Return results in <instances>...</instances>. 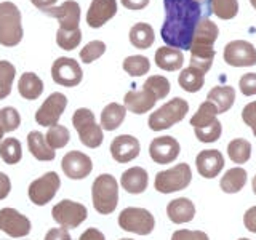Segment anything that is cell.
Wrapping results in <instances>:
<instances>
[{
	"instance_id": "cell-1",
	"label": "cell",
	"mask_w": 256,
	"mask_h": 240,
	"mask_svg": "<svg viewBox=\"0 0 256 240\" xmlns=\"http://www.w3.org/2000/svg\"><path fill=\"white\" fill-rule=\"evenodd\" d=\"M165 22L160 30L166 46L189 50L202 8L196 0H164Z\"/></svg>"
},
{
	"instance_id": "cell-2",
	"label": "cell",
	"mask_w": 256,
	"mask_h": 240,
	"mask_svg": "<svg viewBox=\"0 0 256 240\" xmlns=\"http://www.w3.org/2000/svg\"><path fill=\"white\" fill-rule=\"evenodd\" d=\"M92 200L94 210L100 214H110L118 204V182L112 174L102 173L93 181Z\"/></svg>"
},
{
	"instance_id": "cell-3",
	"label": "cell",
	"mask_w": 256,
	"mask_h": 240,
	"mask_svg": "<svg viewBox=\"0 0 256 240\" xmlns=\"http://www.w3.org/2000/svg\"><path fill=\"white\" fill-rule=\"evenodd\" d=\"M21 12L13 2L0 4V45L16 46L22 40Z\"/></svg>"
},
{
	"instance_id": "cell-4",
	"label": "cell",
	"mask_w": 256,
	"mask_h": 240,
	"mask_svg": "<svg viewBox=\"0 0 256 240\" xmlns=\"http://www.w3.org/2000/svg\"><path fill=\"white\" fill-rule=\"evenodd\" d=\"M189 112V102L182 98H173L149 116L148 125L152 132H162L181 122Z\"/></svg>"
},
{
	"instance_id": "cell-5",
	"label": "cell",
	"mask_w": 256,
	"mask_h": 240,
	"mask_svg": "<svg viewBox=\"0 0 256 240\" xmlns=\"http://www.w3.org/2000/svg\"><path fill=\"white\" fill-rule=\"evenodd\" d=\"M72 125H74L76 132L80 138V142L84 146L96 149L102 144L104 134H102V128L101 125L96 124L94 114L86 108H78L74 116H72Z\"/></svg>"
},
{
	"instance_id": "cell-6",
	"label": "cell",
	"mask_w": 256,
	"mask_h": 240,
	"mask_svg": "<svg viewBox=\"0 0 256 240\" xmlns=\"http://www.w3.org/2000/svg\"><path fill=\"white\" fill-rule=\"evenodd\" d=\"M118 226L126 232H133L138 236H149L156 228V220L146 208L128 206L118 214Z\"/></svg>"
},
{
	"instance_id": "cell-7",
	"label": "cell",
	"mask_w": 256,
	"mask_h": 240,
	"mask_svg": "<svg viewBox=\"0 0 256 240\" xmlns=\"http://www.w3.org/2000/svg\"><path fill=\"white\" fill-rule=\"evenodd\" d=\"M192 181V172L188 164H178L165 172L156 174L154 186L160 194H172L176 190L186 189Z\"/></svg>"
},
{
	"instance_id": "cell-8",
	"label": "cell",
	"mask_w": 256,
	"mask_h": 240,
	"mask_svg": "<svg viewBox=\"0 0 256 240\" xmlns=\"http://www.w3.org/2000/svg\"><path fill=\"white\" fill-rule=\"evenodd\" d=\"M61 188V180L56 172H48L29 184V200L37 206H44L54 198L56 192Z\"/></svg>"
},
{
	"instance_id": "cell-9",
	"label": "cell",
	"mask_w": 256,
	"mask_h": 240,
	"mask_svg": "<svg viewBox=\"0 0 256 240\" xmlns=\"http://www.w3.org/2000/svg\"><path fill=\"white\" fill-rule=\"evenodd\" d=\"M53 220L60 224L64 229H76L88 218V210L86 206L78 204V202H72L69 198L61 200L60 204H56L52 210Z\"/></svg>"
},
{
	"instance_id": "cell-10",
	"label": "cell",
	"mask_w": 256,
	"mask_h": 240,
	"mask_svg": "<svg viewBox=\"0 0 256 240\" xmlns=\"http://www.w3.org/2000/svg\"><path fill=\"white\" fill-rule=\"evenodd\" d=\"M52 78L54 84L66 88L77 86L84 78V72L80 64L74 58H68V56H61L52 66Z\"/></svg>"
},
{
	"instance_id": "cell-11",
	"label": "cell",
	"mask_w": 256,
	"mask_h": 240,
	"mask_svg": "<svg viewBox=\"0 0 256 240\" xmlns=\"http://www.w3.org/2000/svg\"><path fill=\"white\" fill-rule=\"evenodd\" d=\"M68 106V98L66 94H62L60 92L52 93L48 98L44 101L42 106L38 108L36 112V120L38 125L42 126H53L60 122V118L62 116V112L66 110Z\"/></svg>"
},
{
	"instance_id": "cell-12",
	"label": "cell",
	"mask_w": 256,
	"mask_h": 240,
	"mask_svg": "<svg viewBox=\"0 0 256 240\" xmlns=\"http://www.w3.org/2000/svg\"><path fill=\"white\" fill-rule=\"evenodd\" d=\"M224 61L234 68L254 66L256 48L246 40H232L224 46Z\"/></svg>"
},
{
	"instance_id": "cell-13",
	"label": "cell",
	"mask_w": 256,
	"mask_h": 240,
	"mask_svg": "<svg viewBox=\"0 0 256 240\" xmlns=\"http://www.w3.org/2000/svg\"><path fill=\"white\" fill-rule=\"evenodd\" d=\"M32 229L28 216H24L14 208H2L0 210V230L13 238L26 237Z\"/></svg>"
},
{
	"instance_id": "cell-14",
	"label": "cell",
	"mask_w": 256,
	"mask_h": 240,
	"mask_svg": "<svg viewBox=\"0 0 256 240\" xmlns=\"http://www.w3.org/2000/svg\"><path fill=\"white\" fill-rule=\"evenodd\" d=\"M61 166L64 174L68 176L69 180H85L88 174L93 170V162L92 158L80 150H70L61 160Z\"/></svg>"
},
{
	"instance_id": "cell-15",
	"label": "cell",
	"mask_w": 256,
	"mask_h": 240,
	"mask_svg": "<svg viewBox=\"0 0 256 240\" xmlns=\"http://www.w3.org/2000/svg\"><path fill=\"white\" fill-rule=\"evenodd\" d=\"M181 152L180 142L173 136H158L149 144V156L158 165L172 164L178 158Z\"/></svg>"
},
{
	"instance_id": "cell-16",
	"label": "cell",
	"mask_w": 256,
	"mask_h": 240,
	"mask_svg": "<svg viewBox=\"0 0 256 240\" xmlns=\"http://www.w3.org/2000/svg\"><path fill=\"white\" fill-rule=\"evenodd\" d=\"M141 152L138 138L132 134H120L110 142V156L118 164H128L134 160Z\"/></svg>"
},
{
	"instance_id": "cell-17",
	"label": "cell",
	"mask_w": 256,
	"mask_h": 240,
	"mask_svg": "<svg viewBox=\"0 0 256 240\" xmlns=\"http://www.w3.org/2000/svg\"><path fill=\"white\" fill-rule=\"evenodd\" d=\"M52 18H56L60 22V29L64 30H70V29H77L80 24V5L76 0H66L62 2L60 6H52L45 10Z\"/></svg>"
},
{
	"instance_id": "cell-18",
	"label": "cell",
	"mask_w": 256,
	"mask_h": 240,
	"mask_svg": "<svg viewBox=\"0 0 256 240\" xmlns=\"http://www.w3.org/2000/svg\"><path fill=\"white\" fill-rule=\"evenodd\" d=\"M196 166L200 176L206 180H213L224 168V157L216 149H205L198 152V156L196 157Z\"/></svg>"
},
{
	"instance_id": "cell-19",
	"label": "cell",
	"mask_w": 256,
	"mask_h": 240,
	"mask_svg": "<svg viewBox=\"0 0 256 240\" xmlns=\"http://www.w3.org/2000/svg\"><path fill=\"white\" fill-rule=\"evenodd\" d=\"M117 13V0H92L86 12V22L93 29L104 26Z\"/></svg>"
},
{
	"instance_id": "cell-20",
	"label": "cell",
	"mask_w": 256,
	"mask_h": 240,
	"mask_svg": "<svg viewBox=\"0 0 256 240\" xmlns=\"http://www.w3.org/2000/svg\"><path fill=\"white\" fill-rule=\"evenodd\" d=\"M156 102H157L156 96L150 92L144 90V88H141V90H130L124 98L125 109L133 112V114H138V116L149 112L156 106Z\"/></svg>"
},
{
	"instance_id": "cell-21",
	"label": "cell",
	"mask_w": 256,
	"mask_h": 240,
	"mask_svg": "<svg viewBox=\"0 0 256 240\" xmlns=\"http://www.w3.org/2000/svg\"><path fill=\"white\" fill-rule=\"evenodd\" d=\"M120 184H122V188L128 194H142L149 184L148 172L141 166L128 168V170L124 172L122 178H120Z\"/></svg>"
},
{
	"instance_id": "cell-22",
	"label": "cell",
	"mask_w": 256,
	"mask_h": 240,
	"mask_svg": "<svg viewBox=\"0 0 256 240\" xmlns=\"http://www.w3.org/2000/svg\"><path fill=\"white\" fill-rule=\"evenodd\" d=\"M166 214L172 222L174 224H184L194 220L196 216V205L190 202L188 197H180L172 200L166 205Z\"/></svg>"
},
{
	"instance_id": "cell-23",
	"label": "cell",
	"mask_w": 256,
	"mask_h": 240,
	"mask_svg": "<svg viewBox=\"0 0 256 240\" xmlns=\"http://www.w3.org/2000/svg\"><path fill=\"white\" fill-rule=\"evenodd\" d=\"M220 29L218 26L208 18H200L194 30V38H192L190 46H213L218 40Z\"/></svg>"
},
{
	"instance_id": "cell-24",
	"label": "cell",
	"mask_w": 256,
	"mask_h": 240,
	"mask_svg": "<svg viewBox=\"0 0 256 240\" xmlns=\"http://www.w3.org/2000/svg\"><path fill=\"white\" fill-rule=\"evenodd\" d=\"M156 64H157V68L168 70V72L178 70L184 64V54L178 48L160 46L156 52Z\"/></svg>"
},
{
	"instance_id": "cell-25",
	"label": "cell",
	"mask_w": 256,
	"mask_h": 240,
	"mask_svg": "<svg viewBox=\"0 0 256 240\" xmlns=\"http://www.w3.org/2000/svg\"><path fill=\"white\" fill-rule=\"evenodd\" d=\"M206 101H210L212 104H214L218 114H224V112H228L232 106H234L236 90L232 86H229V85L214 86V88H212L210 92H208Z\"/></svg>"
},
{
	"instance_id": "cell-26",
	"label": "cell",
	"mask_w": 256,
	"mask_h": 240,
	"mask_svg": "<svg viewBox=\"0 0 256 240\" xmlns=\"http://www.w3.org/2000/svg\"><path fill=\"white\" fill-rule=\"evenodd\" d=\"M28 148L30 154L37 160H40V162H50V160L56 157V152L48 146L45 134H42L40 132H30L28 134Z\"/></svg>"
},
{
	"instance_id": "cell-27",
	"label": "cell",
	"mask_w": 256,
	"mask_h": 240,
	"mask_svg": "<svg viewBox=\"0 0 256 240\" xmlns=\"http://www.w3.org/2000/svg\"><path fill=\"white\" fill-rule=\"evenodd\" d=\"M126 116V109L124 104L110 102L101 112V128L108 132H114L124 124Z\"/></svg>"
},
{
	"instance_id": "cell-28",
	"label": "cell",
	"mask_w": 256,
	"mask_h": 240,
	"mask_svg": "<svg viewBox=\"0 0 256 240\" xmlns=\"http://www.w3.org/2000/svg\"><path fill=\"white\" fill-rule=\"evenodd\" d=\"M18 92L24 100L34 101L44 93V82L34 72H24L18 82Z\"/></svg>"
},
{
	"instance_id": "cell-29",
	"label": "cell",
	"mask_w": 256,
	"mask_h": 240,
	"mask_svg": "<svg viewBox=\"0 0 256 240\" xmlns=\"http://www.w3.org/2000/svg\"><path fill=\"white\" fill-rule=\"evenodd\" d=\"M128 37H130V44L134 48H140V50H148L156 40L154 29L148 22H136L130 29V36Z\"/></svg>"
},
{
	"instance_id": "cell-30",
	"label": "cell",
	"mask_w": 256,
	"mask_h": 240,
	"mask_svg": "<svg viewBox=\"0 0 256 240\" xmlns=\"http://www.w3.org/2000/svg\"><path fill=\"white\" fill-rule=\"evenodd\" d=\"M245 182H246V172L242 166H236L224 173V176L220 181V186L226 194H237V192L244 189Z\"/></svg>"
},
{
	"instance_id": "cell-31",
	"label": "cell",
	"mask_w": 256,
	"mask_h": 240,
	"mask_svg": "<svg viewBox=\"0 0 256 240\" xmlns=\"http://www.w3.org/2000/svg\"><path fill=\"white\" fill-rule=\"evenodd\" d=\"M178 84L184 92L197 93V92L202 90V86L205 84V74L202 70L189 66V68L181 70V74L178 77Z\"/></svg>"
},
{
	"instance_id": "cell-32",
	"label": "cell",
	"mask_w": 256,
	"mask_h": 240,
	"mask_svg": "<svg viewBox=\"0 0 256 240\" xmlns=\"http://www.w3.org/2000/svg\"><path fill=\"white\" fill-rule=\"evenodd\" d=\"M190 66L206 74L210 70L214 60V48L213 46H190Z\"/></svg>"
},
{
	"instance_id": "cell-33",
	"label": "cell",
	"mask_w": 256,
	"mask_h": 240,
	"mask_svg": "<svg viewBox=\"0 0 256 240\" xmlns=\"http://www.w3.org/2000/svg\"><path fill=\"white\" fill-rule=\"evenodd\" d=\"M0 157L6 165H16L22 158L21 142L16 138H4L0 141Z\"/></svg>"
},
{
	"instance_id": "cell-34",
	"label": "cell",
	"mask_w": 256,
	"mask_h": 240,
	"mask_svg": "<svg viewBox=\"0 0 256 240\" xmlns=\"http://www.w3.org/2000/svg\"><path fill=\"white\" fill-rule=\"evenodd\" d=\"M228 156L234 164H246L252 157V144L244 138L232 140L228 144Z\"/></svg>"
},
{
	"instance_id": "cell-35",
	"label": "cell",
	"mask_w": 256,
	"mask_h": 240,
	"mask_svg": "<svg viewBox=\"0 0 256 240\" xmlns=\"http://www.w3.org/2000/svg\"><path fill=\"white\" fill-rule=\"evenodd\" d=\"M122 66L128 76L141 77L149 72L150 61H149V58H146V56H142V54H133V56H128V58L124 60Z\"/></svg>"
},
{
	"instance_id": "cell-36",
	"label": "cell",
	"mask_w": 256,
	"mask_h": 240,
	"mask_svg": "<svg viewBox=\"0 0 256 240\" xmlns=\"http://www.w3.org/2000/svg\"><path fill=\"white\" fill-rule=\"evenodd\" d=\"M216 116H218V110H216L214 104H212L210 101H205L198 106L197 112L190 118V125L194 128H202L213 124L216 120Z\"/></svg>"
},
{
	"instance_id": "cell-37",
	"label": "cell",
	"mask_w": 256,
	"mask_h": 240,
	"mask_svg": "<svg viewBox=\"0 0 256 240\" xmlns=\"http://www.w3.org/2000/svg\"><path fill=\"white\" fill-rule=\"evenodd\" d=\"M45 140L48 142V146H50L53 150L56 149H62L68 146V142L70 140V133L69 130L64 125H53L48 128V132L45 134Z\"/></svg>"
},
{
	"instance_id": "cell-38",
	"label": "cell",
	"mask_w": 256,
	"mask_h": 240,
	"mask_svg": "<svg viewBox=\"0 0 256 240\" xmlns=\"http://www.w3.org/2000/svg\"><path fill=\"white\" fill-rule=\"evenodd\" d=\"M16 68L10 61L0 60V100H5L12 93Z\"/></svg>"
},
{
	"instance_id": "cell-39",
	"label": "cell",
	"mask_w": 256,
	"mask_h": 240,
	"mask_svg": "<svg viewBox=\"0 0 256 240\" xmlns=\"http://www.w3.org/2000/svg\"><path fill=\"white\" fill-rule=\"evenodd\" d=\"M80 42H82V30H80V28L70 29V30L58 29V32H56V44L66 52L76 50L80 45Z\"/></svg>"
},
{
	"instance_id": "cell-40",
	"label": "cell",
	"mask_w": 256,
	"mask_h": 240,
	"mask_svg": "<svg viewBox=\"0 0 256 240\" xmlns=\"http://www.w3.org/2000/svg\"><path fill=\"white\" fill-rule=\"evenodd\" d=\"M142 88L154 94L156 100L166 98V94L170 93V90H172L170 82H168V78L164 77V76H150L146 82H144Z\"/></svg>"
},
{
	"instance_id": "cell-41",
	"label": "cell",
	"mask_w": 256,
	"mask_h": 240,
	"mask_svg": "<svg viewBox=\"0 0 256 240\" xmlns=\"http://www.w3.org/2000/svg\"><path fill=\"white\" fill-rule=\"evenodd\" d=\"M210 6L220 20H232L238 13L237 0H210Z\"/></svg>"
},
{
	"instance_id": "cell-42",
	"label": "cell",
	"mask_w": 256,
	"mask_h": 240,
	"mask_svg": "<svg viewBox=\"0 0 256 240\" xmlns=\"http://www.w3.org/2000/svg\"><path fill=\"white\" fill-rule=\"evenodd\" d=\"M20 125H21V116L14 108L8 106L0 109V128L5 133H12L14 130H18Z\"/></svg>"
},
{
	"instance_id": "cell-43",
	"label": "cell",
	"mask_w": 256,
	"mask_h": 240,
	"mask_svg": "<svg viewBox=\"0 0 256 240\" xmlns=\"http://www.w3.org/2000/svg\"><path fill=\"white\" fill-rule=\"evenodd\" d=\"M104 53H106V44H104L102 40H92V42H88L82 50H80V60L85 64H90L98 58H101Z\"/></svg>"
},
{
	"instance_id": "cell-44",
	"label": "cell",
	"mask_w": 256,
	"mask_h": 240,
	"mask_svg": "<svg viewBox=\"0 0 256 240\" xmlns=\"http://www.w3.org/2000/svg\"><path fill=\"white\" fill-rule=\"evenodd\" d=\"M196 136L200 142H214L220 140V136L222 133V125L218 118L213 124L202 126V128H194Z\"/></svg>"
},
{
	"instance_id": "cell-45",
	"label": "cell",
	"mask_w": 256,
	"mask_h": 240,
	"mask_svg": "<svg viewBox=\"0 0 256 240\" xmlns=\"http://www.w3.org/2000/svg\"><path fill=\"white\" fill-rule=\"evenodd\" d=\"M238 86H240V92H242L245 96L256 94V72L244 74L238 80Z\"/></svg>"
},
{
	"instance_id": "cell-46",
	"label": "cell",
	"mask_w": 256,
	"mask_h": 240,
	"mask_svg": "<svg viewBox=\"0 0 256 240\" xmlns=\"http://www.w3.org/2000/svg\"><path fill=\"white\" fill-rule=\"evenodd\" d=\"M172 240H210L204 230H189V229H180L174 230Z\"/></svg>"
},
{
	"instance_id": "cell-47",
	"label": "cell",
	"mask_w": 256,
	"mask_h": 240,
	"mask_svg": "<svg viewBox=\"0 0 256 240\" xmlns=\"http://www.w3.org/2000/svg\"><path fill=\"white\" fill-rule=\"evenodd\" d=\"M242 118L244 122L252 128L253 134L256 136V101L248 102L242 110Z\"/></svg>"
},
{
	"instance_id": "cell-48",
	"label": "cell",
	"mask_w": 256,
	"mask_h": 240,
	"mask_svg": "<svg viewBox=\"0 0 256 240\" xmlns=\"http://www.w3.org/2000/svg\"><path fill=\"white\" fill-rule=\"evenodd\" d=\"M44 240H72V238H70V234H69L68 229H64V228H52L45 234Z\"/></svg>"
},
{
	"instance_id": "cell-49",
	"label": "cell",
	"mask_w": 256,
	"mask_h": 240,
	"mask_svg": "<svg viewBox=\"0 0 256 240\" xmlns=\"http://www.w3.org/2000/svg\"><path fill=\"white\" fill-rule=\"evenodd\" d=\"M244 224L245 228L253 232V234H256V206H252L248 208V210L245 212L244 214Z\"/></svg>"
},
{
	"instance_id": "cell-50",
	"label": "cell",
	"mask_w": 256,
	"mask_h": 240,
	"mask_svg": "<svg viewBox=\"0 0 256 240\" xmlns=\"http://www.w3.org/2000/svg\"><path fill=\"white\" fill-rule=\"evenodd\" d=\"M12 192V181L5 173H0V200H4L8 197V194Z\"/></svg>"
},
{
	"instance_id": "cell-51",
	"label": "cell",
	"mask_w": 256,
	"mask_h": 240,
	"mask_svg": "<svg viewBox=\"0 0 256 240\" xmlns=\"http://www.w3.org/2000/svg\"><path fill=\"white\" fill-rule=\"evenodd\" d=\"M120 2L128 10H134V12L142 10V8H146L149 5V0H120Z\"/></svg>"
},
{
	"instance_id": "cell-52",
	"label": "cell",
	"mask_w": 256,
	"mask_h": 240,
	"mask_svg": "<svg viewBox=\"0 0 256 240\" xmlns=\"http://www.w3.org/2000/svg\"><path fill=\"white\" fill-rule=\"evenodd\" d=\"M78 240H106V237H104V234L96 228H90L86 229L82 236H80Z\"/></svg>"
},
{
	"instance_id": "cell-53",
	"label": "cell",
	"mask_w": 256,
	"mask_h": 240,
	"mask_svg": "<svg viewBox=\"0 0 256 240\" xmlns=\"http://www.w3.org/2000/svg\"><path fill=\"white\" fill-rule=\"evenodd\" d=\"M56 2H58V0H30L32 5L37 6L38 10H42V12H45V10H48V8L54 6Z\"/></svg>"
},
{
	"instance_id": "cell-54",
	"label": "cell",
	"mask_w": 256,
	"mask_h": 240,
	"mask_svg": "<svg viewBox=\"0 0 256 240\" xmlns=\"http://www.w3.org/2000/svg\"><path fill=\"white\" fill-rule=\"evenodd\" d=\"M252 188H253V192L256 194V174L253 176V181H252Z\"/></svg>"
},
{
	"instance_id": "cell-55",
	"label": "cell",
	"mask_w": 256,
	"mask_h": 240,
	"mask_svg": "<svg viewBox=\"0 0 256 240\" xmlns=\"http://www.w3.org/2000/svg\"><path fill=\"white\" fill-rule=\"evenodd\" d=\"M4 134H5V132L2 130V128H0V141H2V140H4Z\"/></svg>"
},
{
	"instance_id": "cell-56",
	"label": "cell",
	"mask_w": 256,
	"mask_h": 240,
	"mask_svg": "<svg viewBox=\"0 0 256 240\" xmlns=\"http://www.w3.org/2000/svg\"><path fill=\"white\" fill-rule=\"evenodd\" d=\"M250 4L253 5V8H254V10H256V0H250Z\"/></svg>"
},
{
	"instance_id": "cell-57",
	"label": "cell",
	"mask_w": 256,
	"mask_h": 240,
	"mask_svg": "<svg viewBox=\"0 0 256 240\" xmlns=\"http://www.w3.org/2000/svg\"><path fill=\"white\" fill-rule=\"evenodd\" d=\"M120 240H133V238H120Z\"/></svg>"
},
{
	"instance_id": "cell-58",
	"label": "cell",
	"mask_w": 256,
	"mask_h": 240,
	"mask_svg": "<svg viewBox=\"0 0 256 240\" xmlns=\"http://www.w3.org/2000/svg\"><path fill=\"white\" fill-rule=\"evenodd\" d=\"M196 2H198V4H200V2H204V0H196Z\"/></svg>"
},
{
	"instance_id": "cell-59",
	"label": "cell",
	"mask_w": 256,
	"mask_h": 240,
	"mask_svg": "<svg viewBox=\"0 0 256 240\" xmlns=\"http://www.w3.org/2000/svg\"><path fill=\"white\" fill-rule=\"evenodd\" d=\"M238 240H250V238H238Z\"/></svg>"
}]
</instances>
